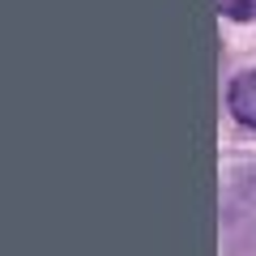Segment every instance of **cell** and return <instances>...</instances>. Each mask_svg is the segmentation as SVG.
I'll return each instance as SVG.
<instances>
[{"label":"cell","mask_w":256,"mask_h":256,"mask_svg":"<svg viewBox=\"0 0 256 256\" xmlns=\"http://www.w3.org/2000/svg\"><path fill=\"white\" fill-rule=\"evenodd\" d=\"M222 235L230 252H256V162L230 166L222 188Z\"/></svg>","instance_id":"obj_1"},{"label":"cell","mask_w":256,"mask_h":256,"mask_svg":"<svg viewBox=\"0 0 256 256\" xmlns=\"http://www.w3.org/2000/svg\"><path fill=\"white\" fill-rule=\"evenodd\" d=\"M226 102H230V116H235L244 128L256 132V68H248V73H239L235 82H230Z\"/></svg>","instance_id":"obj_2"},{"label":"cell","mask_w":256,"mask_h":256,"mask_svg":"<svg viewBox=\"0 0 256 256\" xmlns=\"http://www.w3.org/2000/svg\"><path fill=\"white\" fill-rule=\"evenodd\" d=\"M218 9L230 22H256V0H218Z\"/></svg>","instance_id":"obj_3"}]
</instances>
